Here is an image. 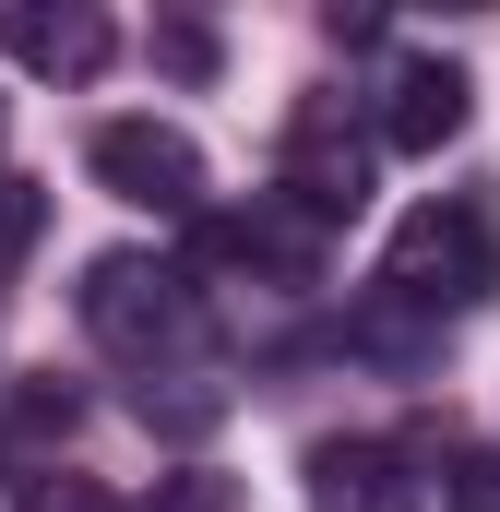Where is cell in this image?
I'll return each mask as SVG.
<instances>
[{"label": "cell", "mask_w": 500, "mask_h": 512, "mask_svg": "<svg viewBox=\"0 0 500 512\" xmlns=\"http://www.w3.org/2000/svg\"><path fill=\"white\" fill-rule=\"evenodd\" d=\"M274 203H298L310 227H346L358 203H370V131L346 120V96H310L298 120H286V191Z\"/></svg>", "instance_id": "3"}, {"label": "cell", "mask_w": 500, "mask_h": 512, "mask_svg": "<svg viewBox=\"0 0 500 512\" xmlns=\"http://www.w3.org/2000/svg\"><path fill=\"white\" fill-rule=\"evenodd\" d=\"M84 155H96V179L120 203H143V215H203V143L179 120H108Z\"/></svg>", "instance_id": "4"}, {"label": "cell", "mask_w": 500, "mask_h": 512, "mask_svg": "<svg viewBox=\"0 0 500 512\" xmlns=\"http://www.w3.org/2000/svg\"><path fill=\"white\" fill-rule=\"evenodd\" d=\"M465 60H393V84H381V143L393 155H441L453 131H465Z\"/></svg>", "instance_id": "8"}, {"label": "cell", "mask_w": 500, "mask_h": 512, "mask_svg": "<svg viewBox=\"0 0 500 512\" xmlns=\"http://www.w3.org/2000/svg\"><path fill=\"white\" fill-rule=\"evenodd\" d=\"M72 417H84V405H72V382H48V370H24V382H12V429H36V441H60Z\"/></svg>", "instance_id": "11"}, {"label": "cell", "mask_w": 500, "mask_h": 512, "mask_svg": "<svg viewBox=\"0 0 500 512\" xmlns=\"http://www.w3.org/2000/svg\"><path fill=\"white\" fill-rule=\"evenodd\" d=\"M155 512H227V477H203V465H191V477H179Z\"/></svg>", "instance_id": "14"}, {"label": "cell", "mask_w": 500, "mask_h": 512, "mask_svg": "<svg viewBox=\"0 0 500 512\" xmlns=\"http://www.w3.org/2000/svg\"><path fill=\"white\" fill-rule=\"evenodd\" d=\"M12 512H120V501H108L96 477H24V501H12Z\"/></svg>", "instance_id": "12"}, {"label": "cell", "mask_w": 500, "mask_h": 512, "mask_svg": "<svg viewBox=\"0 0 500 512\" xmlns=\"http://www.w3.org/2000/svg\"><path fill=\"white\" fill-rule=\"evenodd\" d=\"M191 262H215V274H286V286H310V274H322V227H310L298 203L191 215Z\"/></svg>", "instance_id": "5"}, {"label": "cell", "mask_w": 500, "mask_h": 512, "mask_svg": "<svg viewBox=\"0 0 500 512\" xmlns=\"http://www.w3.org/2000/svg\"><path fill=\"white\" fill-rule=\"evenodd\" d=\"M381 298H393V310H477V298H500V215L477 191L417 203V215L381 239Z\"/></svg>", "instance_id": "1"}, {"label": "cell", "mask_w": 500, "mask_h": 512, "mask_svg": "<svg viewBox=\"0 0 500 512\" xmlns=\"http://www.w3.org/2000/svg\"><path fill=\"white\" fill-rule=\"evenodd\" d=\"M84 334L131 358V370H155V358H179L191 334H203V298H191V274L155 251H96L84 262Z\"/></svg>", "instance_id": "2"}, {"label": "cell", "mask_w": 500, "mask_h": 512, "mask_svg": "<svg viewBox=\"0 0 500 512\" xmlns=\"http://www.w3.org/2000/svg\"><path fill=\"white\" fill-rule=\"evenodd\" d=\"M36 227H48V191H36L24 167H0V274L36 251Z\"/></svg>", "instance_id": "9"}, {"label": "cell", "mask_w": 500, "mask_h": 512, "mask_svg": "<svg viewBox=\"0 0 500 512\" xmlns=\"http://www.w3.org/2000/svg\"><path fill=\"white\" fill-rule=\"evenodd\" d=\"M155 60H167L179 84H203V72H215V36H203V24H155Z\"/></svg>", "instance_id": "13"}, {"label": "cell", "mask_w": 500, "mask_h": 512, "mask_svg": "<svg viewBox=\"0 0 500 512\" xmlns=\"http://www.w3.org/2000/svg\"><path fill=\"white\" fill-rule=\"evenodd\" d=\"M441 512H500V453L489 441H465V453L441 465Z\"/></svg>", "instance_id": "10"}, {"label": "cell", "mask_w": 500, "mask_h": 512, "mask_svg": "<svg viewBox=\"0 0 500 512\" xmlns=\"http://www.w3.org/2000/svg\"><path fill=\"white\" fill-rule=\"evenodd\" d=\"M0 48L24 60V72H48V84H84V72H108V12L96 0H0Z\"/></svg>", "instance_id": "6"}, {"label": "cell", "mask_w": 500, "mask_h": 512, "mask_svg": "<svg viewBox=\"0 0 500 512\" xmlns=\"http://www.w3.org/2000/svg\"><path fill=\"white\" fill-rule=\"evenodd\" d=\"M310 512H429V477L393 441H310Z\"/></svg>", "instance_id": "7"}]
</instances>
